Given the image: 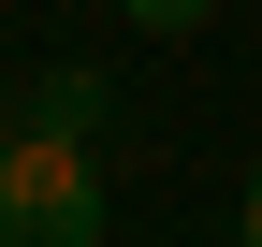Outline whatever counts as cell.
Masks as SVG:
<instances>
[{"instance_id": "cell-4", "label": "cell", "mask_w": 262, "mask_h": 247, "mask_svg": "<svg viewBox=\"0 0 262 247\" xmlns=\"http://www.w3.org/2000/svg\"><path fill=\"white\" fill-rule=\"evenodd\" d=\"M0 145H15V116H0Z\"/></svg>"}, {"instance_id": "cell-2", "label": "cell", "mask_w": 262, "mask_h": 247, "mask_svg": "<svg viewBox=\"0 0 262 247\" xmlns=\"http://www.w3.org/2000/svg\"><path fill=\"white\" fill-rule=\"evenodd\" d=\"M15 131H58V145H88V131H102V73H44Z\"/></svg>"}, {"instance_id": "cell-3", "label": "cell", "mask_w": 262, "mask_h": 247, "mask_svg": "<svg viewBox=\"0 0 262 247\" xmlns=\"http://www.w3.org/2000/svg\"><path fill=\"white\" fill-rule=\"evenodd\" d=\"M233 247H262V160H248V204H233Z\"/></svg>"}, {"instance_id": "cell-1", "label": "cell", "mask_w": 262, "mask_h": 247, "mask_svg": "<svg viewBox=\"0 0 262 247\" xmlns=\"http://www.w3.org/2000/svg\"><path fill=\"white\" fill-rule=\"evenodd\" d=\"M0 247H102V160L58 131L0 145Z\"/></svg>"}]
</instances>
